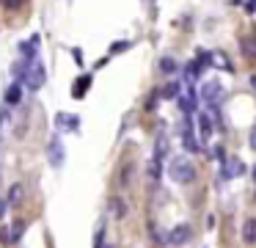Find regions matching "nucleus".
I'll list each match as a JSON object with an SVG mask.
<instances>
[{"instance_id": "f257e3e1", "label": "nucleus", "mask_w": 256, "mask_h": 248, "mask_svg": "<svg viewBox=\"0 0 256 248\" xmlns=\"http://www.w3.org/2000/svg\"><path fill=\"white\" fill-rule=\"evenodd\" d=\"M168 176H171L174 182H179V185H188V182H193L196 168L188 157H174L171 163H168Z\"/></svg>"}, {"instance_id": "f03ea898", "label": "nucleus", "mask_w": 256, "mask_h": 248, "mask_svg": "<svg viewBox=\"0 0 256 248\" xmlns=\"http://www.w3.org/2000/svg\"><path fill=\"white\" fill-rule=\"evenodd\" d=\"M44 80H47V75H44V66L42 64H30L28 66V72H25V86L30 88V91H39L42 86H44Z\"/></svg>"}, {"instance_id": "7ed1b4c3", "label": "nucleus", "mask_w": 256, "mask_h": 248, "mask_svg": "<svg viewBox=\"0 0 256 248\" xmlns=\"http://www.w3.org/2000/svg\"><path fill=\"white\" fill-rule=\"evenodd\" d=\"M201 99H204L206 105H220V99H223V86H220L218 80L204 83V86H201Z\"/></svg>"}, {"instance_id": "20e7f679", "label": "nucleus", "mask_w": 256, "mask_h": 248, "mask_svg": "<svg viewBox=\"0 0 256 248\" xmlns=\"http://www.w3.org/2000/svg\"><path fill=\"white\" fill-rule=\"evenodd\" d=\"M47 160H50L52 168H61L64 165V143L61 138H50V143H47Z\"/></svg>"}, {"instance_id": "39448f33", "label": "nucleus", "mask_w": 256, "mask_h": 248, "mask_svg": "<svg viewBox=\"0 0 256 248\" xmlns=\"http://www.w3.org/2000/svg\"><path fill=\"white\" fill-rule=\"evenodd\" d=\"M188 240H190V226H188V223L174 226V229L168 231V237H166V242H168V245H184Z\"/></svg>"}, {"instance_id": "423d86ee", "label": "nucleus", "mask_w": 256, "mask_h": 248, "mask_svg": "<svg viewBox=\"0 0 256 248\" xmlns=\"http://www.w3.org/2000/svg\"><path fill=\"white\" fill-rule=\"evenodd\" d=\"M56 127L61 132H78V127H80V119L74 113H58L56 116Z\"/></svg>"}, {"instance_id": "0eeeda50", "label": "nucleus", "mask_w": 256, "mask_h": 248, "mask_svg": "<svg viewBox=\"0 0 256 248\" xmlns=\"http://www.w3.org/2000/svg\"><path fill=\"white\" fill-rule=\"evenodd\" d=\"M91 83H94V77H91V75H80L78 80H74V86H72V97L74 99H83L86 91L91 88Z\"/></svg>"}, {"instance_id": "6e6552de", "label": "nucleus", "mask_w": 256, "mask_h": 248, "mask_svg": "<svg viewBox=\"0 0 256 248\" xmlns=\"http://www.w3.org/2000/svg\"><path fill=\"white\" fill-rule=\"evenodd\" d=\"M240 50L245 53V58H256V33H242L240 36Z\"/></svg>"}, {"instance_id": "1a4fd4ad", "label": "nucleus", "mask_w": 256, "mask_h": 248, "mask_svg": "<svg viewBox=\"0 0 256 248\" xmlns=\"http://www.w3.org/2000/svg\"><path fill=\"white\" fill-rule=\"evenodd\" d=\"M176 99H179V108H182L184 113H193L196 105H198V94H196L193 88H190L188 94H182V97H176Z\"/></svg>"}, {"instance_id": "9d476101", "label": "nucleus", "mask_w": 256, "mask_h": 248, "mask_svg": "<svg viewBox=\"0 0 256 248\" xmlns=\"http://www.w3.org/2000/svg\"><path fill=\"white\" fill-rule=\"evenodd\" d=\"M36 47H39V36H30L28 42H22V44H20V53H22V58L34 64V58H36Z\"/></svg>"}, {"instance_id": "9b49d317", "label": "nucleus", "mask_w": 256, "mask_h": 248, "mask_svg": "<svg viewBox=\"0 0 256 248\" xmlns=\"http://www.w3.org/2000/svg\"><path fill=\"white\" fill-rule=\"evenodd\" d=\"M223 174L232 179V176H242L245 174V163L240 157H232V160H226V168H223Z\"/></svg>"}, {"instance_id": "f8f14e48", "label": "nucleus", "mask_w": 256, "mask_h": 248, "mask_svg": "<svg viewBox=\"0 0 256 248\" xmlns=\"http://www.w3.org/2000/svg\"><path fill=\"white\" fill-rule=\"evenodd\" d=\"M242 242L245 245H254L256 242V218H248L242 223Z\"/></svg>"}, {"instance_id": "ddd939ff", "label": "nucleus", "mask_w": 256, "mask_h": 248, "mask_svg": "<svg viewBox=\"0 0 256 248\" xmlns=\"http://www.w3.org/2000/svg\"><path fill=\"white\" fill-rule=\"evenodd\" d=\"M3 97H6V105H17L20 99H22V83H12Z\"/></svg>"}, {"instance_id": "4468645a", "label": "nucleus", "mask_w": 256, "mask_h": 248, "mask_svg": "<svg viewBox=\"0 0 256 248\" xmlns=\"http://www.w3.org/2000/svg\"><path fill=\"white\" fill-rule=\"evenodd\" d=\"M182 132H184V138H182L184 149H188V152H198V141H196V135H193V130H190L188 121L182 124Z\"/></svg>"}, {"instance_id": "2eb2a0df", "label": "nucleus", "mask_w": 256, "mask_h": 248, "mask_svg": "<svg viewBox=\"0 0 256 248\" xmlns=\"http://www.w3.org/2000/svg\"><path fill=\"white\" fill-rule=\"evenodd\" d=\"M22 196H25V185H20V182H17V185H12V190H8V198H6L8 207H17V204L22 201Z\"/></svg>"}, {"instance_id": "dca6fc26", "label": "nucleus", "mask_w": 256, "mask_h": 248, "mask_svg": "<svg viewBox=\"0 0 256 248\" xmlns=\"http://www.w3.org/2000/svg\"><path fill=\"white\" fill-rule=\"evenodd\" d=\"M110 215L113 218H124V215H127V204H124L122 198H110Z\"/></svg>"}, {"instance_id": "f3484780", "label": "nucleus", "mask_w": 256, "mask_h": 248, "mask_svg": "<svg viewBox=\"0 0 256 248\" xmlns=\"http://www.w3.org/2000/svg\"><path fill=\"white\" fill-rule=\"evenodd\" d=\"M160 72L162 75H174V72H176V61H174L171 55H162L160 58Z\"/></svg>"}, {"instance_id": "a211bd4d", "label": "nucleus", "mask_w": 256, "mask_h": 248, "mask_svg": "<svg viewBox=\"0 0 256 248\" xmlns=\"http://www.w3.org/2000/svg\"><path fill=\"white\" fill-rule=\"evenodd\" d=\"M210 64L212 66H220V69H232V64H228V58L223 53H210Z\"/></svg>"}, {"instance_id": "6ab92c4d", "label": "nucleus", "mask_w": 256, "mask_h": 248, "mask_svg": "<svg viewBox=\"0 0 256 248\" xmlns=\"http://www.w3.org/2000/svg\"><path fill=\"white\" fill-rule=\"evenodd\" d=\"M198 127H201V138H210L212 135V119L206 113L198 116Z\"/></svg>"}, {"instance_id": "aec40b11", "label": "nucleus", "mask_w": 256, "mask_h": 248, "mask_svg": "<svg viewBox=\"0 0 256 248\" xmlns=\"http://www.w3.org/2000/svg\"><path fill=\"white\" fill-rule=\"evenodd\" d=\"M130 179H132V163H127L122 168V176H118V182H122V187H127L130 185Z\"/></svg>"}, {"instance_id": "412c9836", "label": "nucleus", "mask_w": 256, "mask_h": 248, "mask_svg": "<svg viewBox=\"0 0 256 248\" xmlns=\"http://www.w3.org/2000/svg\"><path fill=\"white\" fill-rule=\"evenodd\" d=\"M160 94H162L166 99H176V97H179V86H176V83H168V86L162 88Z\"/></svg>"}, {"instance_id": "4be33fe9", "label": "nucleus", "mask_w": 256, "mask_h": 248, "mask_svg": "<svg viewBox=\"0 0 256 248\" xmlns=\"http://www.w3.org/2000/svg\"><path fill=\"white\" fill-rule=\"evenodd\" d=\"M12 229H14V231H12V242H17L20 237H22V231H25V220H17Z\"/></svg>"}, {"instance_id": "5701e85b", "label": "nucleus", "mask_w": 256, "mask_h": 248, "mask_svg": "<svg viewBox=\"0 0 256 248\" xmlns=\"http://www.w3.org/2000/svg\"><path fill=\"white\" fill-rule=\"evenodd\" d=\"M0 242L3 245H12V231H8V226H0Z\"/></svg>"}, {"instance_id": "b1692460", "label": "nucleus", "mask_w": 256, "mask_h": 248, "mask_svg": "<svg viewBox=\"0 0 256 248\" xmlns=\"http://www.w3.org/2000/svg\"><path fill=\"white\" fill-rule=\"evenodd\" d=\"M122 50H130V42H116V44H110V55H118Z\"/></svg>"}, {"instance_id": "393cba45", "label": "nucleus", "mask_w": 256, "mask_h": 248, "mask_svg": "<svg viewBox=\"0 0 256 248\" xmlns=\"http://www.w3.org/2000/svg\"><path fill=\"white\" fill-rule=\"evenodd\" d=\"M102 245H105V229L100 226V229H96V237H94V248H102Z\"/></svg>"}, {"instance_id": "a878e982", "label": "nucleus", "mask_w": 256, "mask_h": 248, "mask_svg": "<svg viewBox=\"0 0 256 248\" xmlns=\"http://www.w3.org/2000/svg\"><path fill=\"white\" fill-rule=\"evenodd\" d=\"M72 55H74L78 64H83V50H80V47H72Z\"/></svg>"}, {"instance_id": "bb28decb", "label": "nucleus", "mask_w": 256, "mask_h": 248, "mask_svg": "<svg viewBox=\"0 0 256 248\" xmlns=\"http://www.w3.org/2000/svg\"><path fill=\"white\" fill-rule=\"evenodd\" d=\"M245 11H248V14H254V11H256V0H248V3H245Z\"/></svg>"}, {"instance_id": "cd10ccee", "label": "nucleus", "mask_w": 256, "mask_h": 248, "mask_svg": "<svg viewBox=\"0 0 256 248\" xmlns=\"http://www.w3.org/2000/svg\"><path fill=\"white\" fill-rule=\"evenodd\" d=\"M6 209H8V201H6V198H0V218L6 215Z\"/></svg>"}, {"instance_id": "c85d7f7f", "label": "nucleus", "mask_w": 256, "mask_h": 248, "mask_svg": "<svg viewBox=\"0 0 256 248\" xmlns=\"http://www.w3.org/2000/svg\"><path fill=\"white\" fill-rule=\"evenodd\" d=\"M250 149L256 152V124H254V130H250Z\"/></svg>"}, {"instance_id": "c756f323", "label": "nucleus", "mask_w": 256, "mask_h": 248, "mask_svg": "<svg viewBox=\"0 0 256 248\" xmlns=\"http://www.w3.org/2000/svg\"><path fill=\"white\" fill-rule=\"evenodd\" d=\"M250 83H254V86H256V75H254V77H250Z\"/></svg>"}, {"instance_id": "7c9ffc66", "label": "nucleus", "mask_w": 256, "mask_h": 248, "mask_svg": "<svg viewBox=\"0 0 256 248\" xmlns=\"http://www.w3.org/2000/svg\"><path fill=\"white\" fill-rule=\"evenodd\" d=\"M254 179H256V168H254Z\"/></svg>"}, {"instance_id": "2f4dec72", "label": "nucleus", "mask_w": 256, "mask_h": 248, "mask_svg": "<svg viewBox=\"0 0 256 248\" xmlns=\"http://www.w3.org/2000/svg\"><path fill=\"white\" fill-rule=\"evenodd\" d=\"M102 248H113V245H102Z\"/></svg>"}]
</instances>
